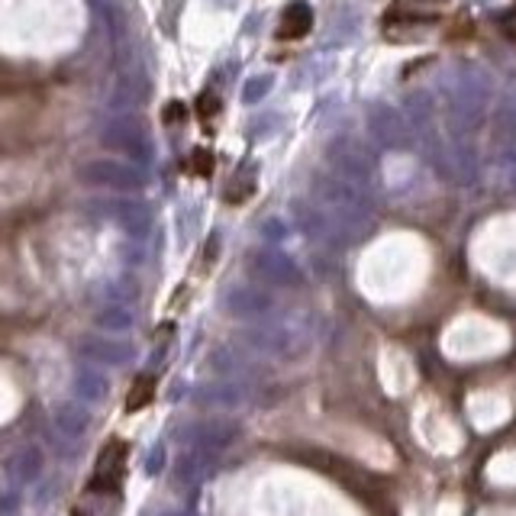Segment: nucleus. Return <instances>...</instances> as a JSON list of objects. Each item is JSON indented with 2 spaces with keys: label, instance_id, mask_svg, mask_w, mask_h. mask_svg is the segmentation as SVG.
<instances>
[{
  "label": "nucleus",
  "instance_id": "nucleus-1",
  "mask_svg": "<svg viewBox=\"0 0 516 516\" xmlns=\"http://www.w3.org/2000/svg\"><path fill=\"white\" fill-rule=\"evenodd\" d=\"M78 181L88 184V188H104V191H139L146 188V175L117 159H91L78 168Z\"/></svg>",
  "mask_w": 516,
  "mask_h": 516
},
{
  "label": "nucleus",
  "instance_id": "nucleus-2",
  "mask_svg": "<svg viewBox=\"0 0 516 516\" xmlns=\"http://www.w3.org/2000/svg\"><path fill=\"white\" fill-rule=\"evenodd\" d=\"M100 142H104L107 149L120 152V155H129L133 162H149L152 159V142L146 136V129H142L136 120H110L100 129Z\"/></svg>",
  "mask_w": 516,
  "mask_h": 516
},
{
  "label": "nucleus",
  "instance_id": "nucleus-3",
  "mask_svg": "<svg viewBox=\"0 0 516 516\" xmlns=\"http://www.w3.org/2000/svg\"><path fill=\"white\" fill-rule=\"evenodd\" d=\"M78 352H81V358H88V362L97 365V368H120V365L133 362V355H136L129 342H117V339H110V336L81 339Z\"/></svg>",
  "mask_w": 516,
  "mask_h": 516
},
{
  "label": "nucleus",
  "instance_id": "nucleus-4",
  "mask_svg": "<svg viewBox=\"0 0 516 516\" xmlns=\"http://www.w3.org/2000/svg\"><path fill=\"white\" fill-rule=\"evenodd\" d=\"M123 471H126V442L113 439L104 446L97 458V471H94V484H104V487H120L123 481Z\"/></svg>",
  "mask_w": 516,
  "mask_h": 516
},
{
  "label": "nucleus",
  "instance_id": "nucleus-5",
  "mask_svg": "<svg viewBox=\"0 0 516 516\" xmlns=\"http://www.w3.org/2000/svg\"><path fill=\"white\" fill-rule=\"evenodd\" d=\"M120 510V487H104V484H94L84 491L81 507H75L71 516H117Z\"/></svg>",
  "mask_w": 516,
  "mask_h": 516
},
{
  "label": "nucleus",
  "instance_id": "nucleus-6",
  "mask_svg": "<svg viewBox=\"0 0 516 516\" xmlns=\"http://www.w3.org/2000/svg\"><path fill=\"white\" fill-rule=\"evenodd\" d=\"M52 423H55V429H62L68 439H78V436H84L91 429V413L84 410L78 400H68V404L55 407Z\"/></svg>",
  "mask_w": 516,
  "mask_h": 516
},
{
  "label": "nucleus",
  "instance_id": "nucleus-7",
  "mask_svg": "<svg viewBox=\"0 0 516 516\" xmlns=\"http://www.w3.org/2000/svg\"><path fill=\"white\" fill-rule=\"evenodd\" d=\"M100 207L110 210V217H117L129 236L142 239L149 233V213L142 204H126V200H120V204H100Z\"/></svg>",
  "mask_w": 516,
  "mask_h": 516
},
{
  "label": "nucleus",
  "instance_id": "nucleus-8",
  "mask_svg": "<svg viewBox=\"0 0 516 516\" xmlns=\"http://www.w3.org/2000/svg\"><path fill=\"white\" fill-rule=\"evenodd\" d=\"M226 310L233 317H262L268 310V297L262 291H249V288H239L226 297Z\"/></svg>",
  "mask_w": 516,
  "mask_h": 516
},
{
  "label": "nucleus",
  "instance_id": "nucleus-9",
  "mask_svg": "<svg viewBox=\"0 0 516 516\" xmlns=\"http://www.w3.org/2000/svg\"><path fill=\"white\" fill-rule=\"evenodd\" d=\"M110 391V381L104 378V371L97 368H81L75 375V394L78 400H104Z\"/></svg>",
  "mask_w": 516,
  "mask_h": 516
},
{
  "label": "nucleus",
  "instance_id": "nucleus-10",
  "mask_svg": "<svg viewBox=\"0 0 516 516\" xmlns=\"http://www.w3.org/2000/svg\"><path fill=\"white\" fill-rule=\"evenodd\" d=\"M313 26V13L307 4H291L288 10H284V17H281V30L278 36L281 39H300L307 30Z\"/></svg>",
  "mask_w": 516,
  "mask_h": 516
},
{
  "label": "nucleus",
  "instance_id": "nucleus-11",
  "mask_svg": "<svg viewBox=\"0 0 516 516\" xmlns=\"http://www.w3.org/2000/svg\"><path fill=\"white\" fill-rule=\"evenodd\" d=\"M94 323L104 329V333H129V329H133V323H136V317H133V310H129V307L110 304L104 310H97Z\"/></svg>",
  "mask_w": 516,
  "mask_h": 516
},
{
  "label": "nucleus",
  "instance_id": "nucleus-12",
  "mask_svg": "<svg viewBox=\"0 0 516 516\" xmlns=\"http://www.w3.org/2000/svg\"><path fill=\"white\" fill-rule=\"evenodd\" d=\"M258 271L271 281V284H291V281H300L297 268L288 262V258L281 255H262V265H258Z\"/></svg>",
  "mask_w": 516,
  "mask_h": 516
},
{
  "label": "nucleus",
  "instance_id": "nucleus-13",
  "mask_svg": "<svg viewBox=\"0 0 516 516\" xmlns=\"http://www.w3.org/2000/svg\"><path fill=\"white\" fill-rule=\"evenodd\" d=\"M152 397H155V378L152 375H139L136 384H133V391H129V397H126V410L129 413L142 410L146 404H152Z\"/></svg>",
  "mask_w": 516,
  "mask_h": 516
},
{
  "label": "nucleus",
  "instance_id": "nucleus-14",
  "mask_svg": "<svg viewBox=\"0 0 516 516\" xmlns=\"http://www.w3.org/2000/svg\"><path fill=\"white\" fill-rule=\"evenodd\" d=\"M39 471H42V452L33 449V446L26 449V452H20V458H17V478L33 481Z\"/></svg>",
  "mask_w": 516,
  "mask_h": 516
},
{
  "label": "nucleus",
  "instance_id": "nucleus-15",
  "mask_svg": "<svg viewBox=\"0 0 516 516\" xmlns=\"http://www.w3.org/2000/svg\"><path fill=\"white\" fill-rule=\"evenodd\" d=\"M268 88H271V78H252L246 84V91H242V97H246V104H255L258 97L268 94Z\"/></svg>",
  "mask_w": 516,
  "mask_h": 516
},
{
  "label": "nucleus",
  "instance_id": "nucleus-16",
  "mask_svg": "<svg viewBox=\"0 0 516 516\" xmlns=\"http://www.w3.org/2000/svg\"><path fill=\"white\" fill-rule=\"evenodd\" d=\"M162 465H165V449L159 446V449H155V452L149 455V462H146V471H149V475H159V471H162Z\"/></svg>",
  "mask_w": 516,
  "mask_h": 516
},
{
  "label": "nucleus",
  "instance_id": "nucleus-17",
  "mask_svg": "<svg viewBox=\"0 0 516 516\" xmlns=\"http://www.w3.org/2000/svg\"><path fill=\"white\" fill-rule=\"evenodd\" d=\"M433 4H436V0H433Z\"/></svg>",
  "mask_w": 516,
  "mask_h": 516
}]
</instances>
